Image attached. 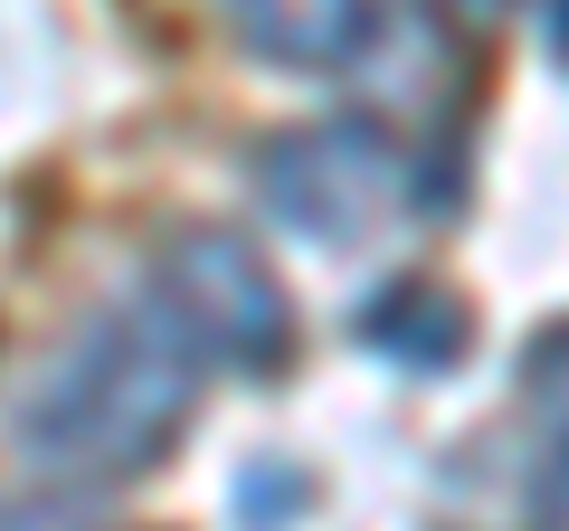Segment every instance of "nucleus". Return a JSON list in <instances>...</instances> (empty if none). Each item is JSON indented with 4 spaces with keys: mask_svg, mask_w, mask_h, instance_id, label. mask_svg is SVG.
Wrapping results in <instances>:
<instances>
[{
    "mask_svg": "<svg viewBox=\"0 0 569 531\" xmlns=\"http://www.w3.org/2000/svg\"><path fill=\"white\" fill-rule=\"evenodd\" d=\"M200 380H209V361H200V342L181 332V313L162 294L104 304L20 380V399H10V447L39 474L114 484V474H142L190 428Z\"/></svg>",
    "mask_w": 569,
    "mask_h": 531,
    "instance_id": "obj_1",
    "label": "nucleus"
},
{
    "mask_svg": "<svg viewBox=\"0 0 569 531\" xmlns=\"http://www.w3.org/2000/svg\"><path fill=\"white\" fill-rule=\"evenodd\" d=\"M152 294L181 313V332L200 342L209 370H284L295 351V313H284V285L266 275V257L228 228H181L152 266Z\"/></svg>",
    "mask_w": 569,
    "mask_h": 531,
    "instance_id": "obj_2",
    "label": "nucleus"
},
{
    "mask_svg": "<svg viewBox=\"0 0 569 531\" xmlns=\"http://www.w3.org/2000/svg\"><path fill=\"white\" fill-rule=\"evenodd\" d=\"M257 190H266V209H276L295 238L351 247V238H370V228L389 219V200H399V152H389L370 123H313V133L266 143Z\"/></svg>",
    "mask_w": 569,
    "mask_h": 531,
    "instance_id": "obj_3",
    "label": "nucleus"
},
{
    "mask_svg": "<svg viewBox=\"0 0 569 531\" xmlns=\"http://www.w3.org/2000/svg\"><path fill=\"white\" fill-rule=\"evenodd\" d=\"M228 20L257 58L295 67V77H342L380 39V0H228Z\"/></svg>",
    "mask_w": 569,
    "mask_h": 531,
    "instance_id": "obj_4",
    "label": "nucleus"
},
{
    "mask_svg": "<svg viewBox=\"0 0 569 531\" xmlns=\"http://www.w3.org/2000/svg\"><path fill=\"white\" fill-rule=\"evenodd\" d=\"M361 342L389 351L399 370H456L466 361V304L437 285H389V294H370Z\"/></svg>",
    "mask_w": 569,
    "mask_h": 531,
    "instance_id": "obj_5",
    "label": "nucleus"
},
{
    "mask_svg": "<svg viewBox=\"0 0 569 531\" xmlns=\"http://www.w3.org/2000/svg\"><path fill=\"white\" fill-rule=\"evenodd\" d=\"M531 399H541V465H531V522L569 531V332L531 351Z\"/></svg>",
    "mask_w": 569,
    "mask_h": 531,
    "instance_id": "obj_6",
    "label": "nucleus"
},
{
    "mask_svg": "<svg viewBox=\"0 0 569 531\" xmlns=\"http://www.w3.org/2000/svg\"><path fill=\"white\" fill-rule=\"evenodd\" d=\"M550 48L569 58V0H550Z\"/></svg>",
    "mask_w": 569,
    "mask_h": 531,
    "instance_id": "obj_7",
    "label": "nucleus"
}]
</instances>
